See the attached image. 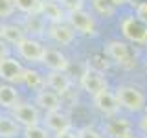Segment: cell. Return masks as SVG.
<instances>
[{
  "instance_id": "cell-1",
  "label": "cell",
  "mask_w": 147,
  "mask_h": 138,
  "mask_svg": "<svg viewBox=\"0 0 147 138\" xmlns=\"http://www.w3.org/2000/svg\"><path fill=\"white\" fill-rule=\"evenodd\" d=\"M116 98L119 107L129 112H140L145 109V94L132 85H119L116 89Z\"/></svg>"
},
{
  "instance_id": "cell-2",
  "label": "cell",
  "mask_w": 147,
  "mask_h": 138,
  "mask_svg": "<svg viewBox=\"0 0 147 138\" xmlns=\"http://www.w3.org/2000/svg\"><path fill=\"white\" fill-rule=\"evenodd\" d=\"M121 33L127 41L138 44H147V24L136 17H125L121 20Z\"/></svg>"
},
{
  "instance_id": "cell-3",
  "label": "cell",
  "mask_w": 147,
  "mask_h": 138,
  "mask_svg": "<svg viewBox=\"0 0 147 138\" xmlns=\"http://www.w3.org/2000/svg\"><path fill=\"white\" fill-rule=\"evenodd\" d=\"M81 87L85 92H88V94L94 98V96H98L99 92L107 90V79L103 77V74L99 70H96V68H88V70L83 72L81 76Z\"/></svg>"
},
{
  "instance_id": "cell-4",
  "label": "cell",
  "mask_w": 147,
  "mask_h": 138,
  "mask_svg": "<svg viewBox=\"0 0 147 138\" xmlns=\"http://www.w3.org/2000/svg\"><path fill=\"white\" fill-rule=\"evenodd\" d=\"M17 52L22 59L31 63H42L46 48L39 43L37 39H31V37H26L20 44H17Z\"/></svg>"
},
{
  "instance_id": "cell-5",
  "label": "cell",
  "mask_w": 147,
  "mask_h": 138,
  "mask_svg": "<svg viewBox=\"0 0 147 138\" xmlns=\"http://www.w3.org/2000/svg\"><path fill=\"white\" fill-rule=\"evenodd\" d=\"M13 120L24 129L39 125V122H40L39 109H37V105H31V103H18L13 109Z\"/></svg>"
},
{
  "instance_id": "cell-6",
  "label": "cell",
  "mask_w": 147,
  "mask_h": 138,
  "mask_svg": "<svg viewBox=\"0 0 147 138\" xmlns=\"http://www.w3.org/2000/svg\"><path fill=\"white\" fill-rule=\"evenodd\" d=\"M66 20H68V26H70L72 30L79 31L83 35H96V22H94V18L90 17V13L79 9V11L68 13Z\"/></svg>"
},
{
  "instance_id": "cell-7",
  "label": "cell",
  "mask_w": 147,
  "mask_h": 138,
  "mask_svg": "<svg viewBox=\"0 0 147 138\" xmlns=\"http://www.w3.org/2000/svg\"><path fill=\"white\" fill-rule=\"evenodd\" d=\"M94 107L105 116H116L119 112V101L116 98V94L110 90H103L98 96H94Z\"/></svg>"
},
{
  "instance_id": "cell-8",
  "label": "cell",
  "mask_w": 147,
  "mask_h": 138,
  "mask_svg": "<svg viewBox=\"0 0 147 138\" xmlns=\"http://www.w3.org/2000/svg\"><path fill=\"white\" fill-rule=\"evenodd\" d=\"M24 70L22 64L13 57H4L0 59V79L7 81V83H18L22 81V76H24Z\"/></svg>"
},
{
  "instance_id": "cell-9",
  "label": "cell",
  "mask_w": 147,
  "mask_h": 138,
  "mask_svg": "<svg viewBox=\"0 0 147 138\" xmlns=\"http://www.w3.org/2000/svg\"><path fill=\"white\" fill-rule=\"evenodd\" d=\"M105 53L107 57H110L114 63L121 64V66H131V50L125 43L121 41H109L105 44Z\"/></svg>"
},
{
  "instance_id": "cell-10",
  "label": "cell",
  "mask_w": 147,
  "mask_h": 138,
  "mask_svg": "<svg viewBox=\"0 0 147 138\" xmlns=\"http://www.w3.org/2000/svg\"><path fill=\"white\" fill-rule=\"evenodd\" d=\"M40 17L44 20L52 22V24H63L66 20L68 13L63 9L61 4H57L55 0H42V6H40Z\"/></svg>"
},
{
  "instance_id": "cell-11",
  "label": "cell",
  "mask_w": 147,
  "mask_h": 138,
  "mask_svg": "<svg viewBox=\"0 0 147 138\" xmlns=\"http://www.w3.org/2000/svg\"><path fill=\"white\" fill-rule=\"evenodd\" d=\"M44 123H46V129H48V131H53L55 135H59V133H63V131H68V129H72L70 118H68V114H64L63 110L46 112Z\"/></svg>"
},
{
  "instance_id": "cell-12",
  "label": "cell",
  "mask_w": 147,
  "mask_h": 138,
  "mask_svg": "<svg viewBox=\"0 0 147 138\" xmlns=\"http://www.w3.org/2000/svg\"><path fill=\"white\" fill-rule=\"evenodd\" d=\"M46 87L52 92H55V94L63 96L70 90L72 79L68 77L66 72H50L48 76H46Z\"/></svg>"
},
{
  "instance_id": "cell-13",
  "label": "cell",
  "mask_w": 147,
  "mask_h": 138,
  "mask_svg": "<svg viewBox=\"0 0 147 138\" xmlns=\"http://www.w3.org/2000/svg\"><path fill=\"white\" fill-rule=\"evenodd\" d=\"M35 105L42 109L44 112H53V110H61V96L55 94L52 90H39L35 98Z\"/></svg>"
},
{
  "instance_id": "cell-14",
  "label": "cell",
  "mask_w": 147,
  "mask_h": 138,
  "mask_svg": "<svg viewBox=\"0 0 147 138\" xmlns=\"http://www.w3.org/2000/svg\"><path fill=\"white\" fill-rule=\"evenodd\" d=\"M48 35L50 39L55 41L57 44L61 46H66V44H72L74 43V37H76V31L72 30L68 24H52L48 28Z\"/></svg>"
},
{
  "instance_id": "cell-15",
  "label": "cell",
  "mask_w": 147,
  "mask_h": 138,
  "mask_svg": "<svg viewBox=\"0 0 147 138\" xmlns=\"http://www.w3.org/2000/svg\"><path fill=\"white\" fill-rule=\"evenodd\" d=\"M42 63L50 68V72H66L68 66H70L66 55L59 50H46Z\"/></svg>"
},
{
  "instance_id": "cell-16",
  "label": "cell",
  "mask_w": 147,
  "mask_h": 138,
  "mask_svg": "<svg viewBox=\"0 0 147 138\" xmlns=\"http://www.w3.org/2000/svg\"><path fill=\"white\" fill-rule=\"evenodd\" d=\"M105 135L110 138H129L131 136V123L127 120H110L105 125Z\"/></svg>"
},
{
  "instance_id": "cell-17",
  "label": "cell",
  "mask_w": 147,
  "mask_h": 138,
  "mask_svg": "<svg viewBox=\"0 0 147 138\" xmlns=\"http://www.w3.org/2000/svg\"><path fill=\"white\" fill-rule=\"evenodd\" d=\"M18 105V92L15 87H11L9 83H2L0 85V107L4 109H15Z\"/></svg>"
},
{
  "instance_id": "cell-18",
  "label": "cell",
  "mask_w": 147,
  "mask_h": 138,
  "mask_svg": "<svg viewBox=\"0 0 147 138\" xmlns=\"http://www.w3.org/2000/svg\"><path fill=\"white\" fill-rule=\"evenodd\" d=\"M2 39L9 44H20L22 41L26 39L24 37V30L20 26H15V24H4L2 28Z\"/></svg>"
},
{
  "instance_id": "cell-19",
  "label": "cell",
  "mask_w": 147,
  "mask_h": 138,
  "mask_svg": "<svg viewBox=\"0 0 147 138\" xmlns=\"http://www.w3.org/2000/svg\"><path fill=\"white\" fill-rule=\"evenodd\" d=\"M20 135V125L9 116H0V138H15Z\"/></svg>"
},
{
  "instance_id": "cell-20",
  "label": "cell",
  "mask_w": 147,
  "mask_h": 138,
  "mask_svg": "<svg viewBox=\"0 0 147 138\" xmlns=\"http://www.w3.org/2000/svg\"><path fill=\"white\" fill-rule=\"evenodd\" d=\"M24 28L28 33L31 35H42L44 30H46V24H44V18L40 15H28L26 20H24Z\"/></svg>"
},
{
  "instance_id": "cell-21",
  "label": "cell",
  "mask_w": 147,
  "mask_h": 138,
  "mask_svg": "<svg viewBox=\"0 0 147 138\" xmlns=\"http://www.w3.org/2000/svg\"><path fill=\"white\" fill-rule=\"evenodd\" d=\"M15 7L26 15H40V6L42 0H13Z\"/></svg>"
},
{
  "instance_id": "cell-22",
  "label": "cell",
  "mask_w": 147,
  "mask_h": 138,
  "mask_svg": "<svg viewBox=\"0 0 147 138\" xmlns=\"http://www.w3.org/2000/svg\"><path fill=\"white\" fill-rule=\"evenodd\" d=\"M22 83L28 85L30 89H40L42 85H46V77H42L37 70H33V68H26L24 76H22Z\"/></svg>"
},
{
  "instance_id": "cell-23",
  "label": "cell",
  "mask_w": 147,
  "mask_h": 138,
  "mask_svg": "<svg viewBox=\"0 0 147 138\" xmlns=\"http://www.w3.org/2000/svg\"><path fill=\"white\" fill-rule=\"evenodd\" d=\"M92 6H94L96 11L105 18H110V17L116 15V6H112L110 0H92Z\"/></svg>"
},
{
  "instance_id": "cell-24",
  "label": "cell",
  "mask_w": 147,
  "mask_h": 138,
  "mask_svg": "<svg viewBox=\"0 0 147 138\" xmlns=\"http://www.w3.org/2000/svg\"><path fill=\"white\" fill-rule=\"evenodd\" d=\"M24 138H50V131L42 125H33L24 129Z\"/></svg>"
},
{
  "instance_id": "cell-25",
  "label": "cell",
  "mask_w": 147,
  "mask_h": 138,
  "mask_svg": "<svg viewBox=\"0 0 147 138\" xmlns=\"http://www.w3.org/2000/svg\"><path fill=\"white\" fill-rule=\"evenodd\" d=\"M15 2L13 0H0V20L2 18H7L15 13Z\"/></svg>"
},
{
  "instance_id": "cell-26",
  "label": "cell",
  "mask_w": 147,
  "mask_h": 138,
  "mask_svg": "<svg viewBox=\"0 0 147 138\" xmlns=\"http://www.w3.org/2000/svg\"><path fill=\"white\" fill-rule=\"evenodd\" d=\"M59 2H61V6L66 13H74V11L83 9V0H59Z\"/></svg>"
},
{
  "instance_id": "cell-27",
  "label": "cell",
  "mask_w": 147,
  "mask_h": 138,
  "mask_svg": "<svg viewBox=\"0 0 147 138\" xmlns=\"http://www.w3.org/2000/svg\"><path fill=\"white\" fill-rule=\"evenodd\" d=\"M77 135H79V138H103V135L96 131L94 127H83L77 131Z\"/></svg>"
},
{
  "instance_id": "cell-28",
  "label": "cell",
  "mask_w": 147,
  "mask_h": 138,
  "mask_svg": "<svg viewBox=\"0 0 147 138\" xmlns=\"http://www.w3.org/2000/svg\"><path fill=\"white\" fill-rule=\"evenodd\" d=\"M136 18L147 24V2H140L136 6Z\"/></svg>"
},
{
  "instance_id": "cell-29",
  "label": "cell",
  "mask_w": 147,
  "mask_h": 138,
  "mask_svg": "<svg viewBox=\"0 0 147 138\" xmlns=\"http://www.w3.org/2000/svg\"><path fill=\"white\" fill-rule=\"evenodd\" d=\"M55 138H79V135H77V131L68 129V131H63V133H59V135H55Z\"/></svg>"
},
{
  "instance_id": "cell-30",
  "label": "cell",
  "mask_w": 147,
  "mask_h": 138,
  "mask_svg": "<svg viewBox=\"0 0 147 138\" xmlns=\"http://www.w3.org/2000/svg\"><path fill=\"white\" fill-rule=\"evenodd\" d=\"M7 52H9V48H7V43L0 37V59H4V57H7Z\"/></svg>"
},
{
  "instance_id": "cell-31",
  "label": "cell",
  "mask_w": 147,
  "mask_h": 138,
  "mask_svg": "<svg viewBox=\"0 0 147 138\" xmlns=\"http://www.w3.org/2000/svg\"><path fill=\"white\" fill-rule=\"evenodd\" d=\"M138 127H140V131H142V133H144V135L147 136V114H145V116L140 120V123H138Z\"/></svg>"
},
{
  "instance_id": "cell-32",
  "label": "cell",
  "mask_w": 147,
  "mask_h": 138,
  "mask_svg": "<svg viewBox=\"0 0 147 138\" xmlns=\"http://www.w3.org/2000/svg\"><path fill=\"white\" fill-rule=\"evenodd\" d=\"M110 2H112V6H123V4H127V0H110Z\"/></svg>"
},
{
  "instance_id": "cell-33",
  "label": "cell",
  "mask_w": 147,
  "mask_h": 138,
  "mask_svg": "<svg viewBox=\"0 0 147 138\" xmlns=\"http://www.w3.org/2000/svg\"><path fill=\"white\" fill-rule=\"evenodd\" d=\"M2 28H4V24H2V20H0V37H2Z\"/></svg>"
},
{
  "instance_id": "cell-34",
  "label": "cell",
  "mask_w": 147,
  "mask_h": 138,
  "mask_svg": "<svg viewBox=\"0 0 147 138\" xmlns=\"http://www.w3.org/2000/svg\"><path fill=\"white\" fill-rule=\"evenodd\" d=\"M129 138H138V136H134V135H131V136H129Z\"/></svg>"
},
{
  "instance_id": "cell-35",
  "label": "cell",
  "mask_w": 147,
  "mask_h": 138,
  "mask_svg": "<svg viewBox=\"0 0 147 138\" xmlns=\"http://www.w3.org/2000/svg\"><path fill=\"white\" fill-rule=\"evenodd\" d=\"M145 138H147V136H145Z\"/></svg>"
}]
</instances>
